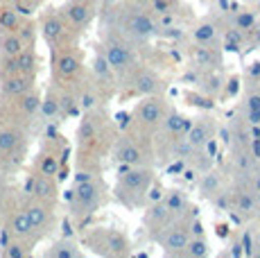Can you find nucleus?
I'll return each mask as SVG.
<instances>
[{
    "label": "nucleus",
    "instance_id": "17",
    "mask_svg": "<svg viewBox=\"0 0 260 258\" xmlns=\"http://www.w3.org/2000/svg\"><path fill=\"white\" fill-rule=\"evenodd\" d=\"M116 158L120 163H127V166H136V163H141L143 154L136 145H132V143H122V145H118V150H116Z\"/></svg>",
    "mask_w": 260,
    "mask_h": 258
},
{
    "label": "nucleus",
    "instance_id": "29",
    "mask_svg": "<svg viewBox=\"0 0 260 258\" xmlns=\"http://www.w3.org/2000/svg\"><path fill=\"white\" fill-rule=\"evenodd\" d=\"M166 125H168V132H172V134H186L190 129V120H186V118L179 116V113H172Z\"/></svg>",
    "mask_w": 260,
    "mask_h": 258
},
{
    "label": "nucleus",
    "instance_id": "48",
    "mask_svg": "<svg viewBox=\"0 0 260 258\" xmlns=\"http://www.w3.org/2000/svg\"><path fill=\"white\" fill-rule=\"evenodd\" d=\"M68 3H77V0H68Z\"/></svg>",
    "mask_w": 260,
    "mask_h": 258
},
{
    "label": "nucleus",
    "instance_id": "27",
    "mask_svg": "<svg viewBox=\"0 0 260 258\" xmlns=\"http://www.w3.org/2000/svg\"><path fill=\"white\" fill-rule=\"evenodd\" d=\"M168 217H170V213H168L166 204H163V200L154 202L152 208H149V213H147V220L152 222V224H161V222H166Z\"/></svg>",
    "mask_w": 260,
    "mask_h": 258
},
{
    "label": "nucleus",
    "instance_id": "38",
    "mask_svg": "<svg viewBox=\"0 0 260 258\" xmlns=\"http://www.w3.org/2000/svg\"><path fill=\"white\" fill-rule=\"evenodd\" d=\"M247 120L251 122V125H260V109H251V111H247Z\"/></svg>",
    "mask_w": 260,
    "mask_h": 258
},
{
    "label": "nucleus",
    "instance_id": "28",
    "mask_svg": "<svg viewBox=\"0 0 260 258\" xmlns=\"http://www.w3.org/2000/svg\"><path fill=\"white\" fill-rule=\"evenodd\" d=\"M39 107H41V98L37 95V93H32V91H27V93H23L21 95V109L25 113H37L39 111Z\"/></svg>",
    "mask_w": 260,
    "mask_h": 258
},
{
    "label": "nucleus",
    "instance_id": "42",
    "mask_svg": "<svg viewBox=\"0 0 260 258\" xmlns=\"http://www.w3.org/2000/svg\"><path fill=\"white\" fill-rule=\"evenodd\" d=\"M240 41H242V34L240 32H226V43H238L240 46Z\"/></svg>",
    "mask_w": 260,
    "mask_h": 258
},
{
    "label": "nucleus",
    "instance_id": "9",
    "mask_svg": "<svg viewBox=\"0 0 260 258\" xmlns=\"http://www.w3.org/2000/svg\"><path fill=\"white\" fill-rule=\"evenodd\" d=\"M66 16H68V21H71V23H75V25H86L88 18H91V5H86L84 0L68 3Z\"/></svg>",
    "mask_w": 260,
    "mask_h": 258
},
{
    "label": "nucleus",
    "instance_id": "13",
    "mask_svg": "<svg viewBox=\"0 0 260 258\" xmlns=\"http://www.w3.org/2000/svg\"><path fill=\"white\" fill-rule=\"evenodd\" d=\"M54 66H57L59 77H73L75 73L79 71V59H77V54H73V52H63L57 57Z\"/></svg>",
    "mask_w": 260,
    "mask_h": 258
},
{
    "label": "nucleus",
    "instance_id": "8",
    "mask_svg": "<svg viewBox=\"0 0 260 258\" xmlns=\"http://www.w3.org/2000/svg\"><path fill=\"white\" fill-rule=\"evenodd\" d=\"M27 46H25L23 39L18 37V32H3V37H0V54H3V57H16Z\"/></svg>",
    "mask_w": 260,
    "mask_h": 258
},
{
    "label": "nucleus",
    "instance_id": "47",
    "mask_svg": "<svg viewBox=\"0 0 260 258\" xmlns=\"http://www.w3.org/2000/svg\"><path fill=\"white\" fill-rule=\"evenodd\" d=\"M256 41L260 43V29H258V34H256Z\"/></svg>",
    "mask_w": 260,
    "mask_h": 258
},
{
    "label": "nucleus",
    "instance_id": "30",
    "mask_svg": "<svg viewBox=\"0 0 260 258\" xmlns=\"http://www.w3.org/2000/svg\"><path fill=\"white\" fill-rule=\"evenodd\" d=\"M256 25V16H253V12H240L236 16V27L240 32H247V29H253Z\"/></svg>",
    "mask_w": 260,
    "mask_h": 258
},
{
    "label": "nucleus",
    "instance_id": "25",
    "mask_svg": "<svg viewBox=\"0 0 260 258\" xmlns=\"http://www.w3.org/2000/svg\"><path fill=\"white\" fill-rule=\"evenodd\" d=\"M206 254H208V245H206V240L199 236V238H192V240H188V245H186V249H183L181 256H188V258H204Z\"/></svg>",
    "mask_w": 260,
    "mask_h": 258
},
{
    "label": "nucleus",
    "instance_id": "26",
    "mask_svg": "<svg viewBox=\"0 0 260 258\" xmlns=\"http://www.w3.org/2000/svg\"><path fill=\"white\" fill-rule=\"evenodd\" d=\"M236 208H238L240 215H253V213H256V208H258V202H256V197H253V195L242 192V195L238 197V202H236Z\"/></svg>",
    "mask_w": 260,
    "mask_h": 258
},
{
    "label": "nucleus",
    "instance_id": "43",
    "mask_svg": "<svg viewBox=\"0 0 260 258\" xmlns=\"http://www.w3.org/2000/svg\"><path fill=\"white\" fill-rule=\"evenodd\" d=\"M149 200H152V204H154V202H161L163 200L161 190H158V188H156V190H152V192H149Z\"/></svg>",
    "mask_w": 260,
    "mask_h": 258
},
{
    "label": "nucleus",
    "instance_id": "14",
    "mask_svg": "<svg viewBox=\"0 0 260 258\" xmlns=\"http://www.w3.org/2000/svg\"><path fill=\"white\" fill-rule=\"evenodd\" d=\"M25 213H27L29 222H32V227H34V231L46 229V224L50 222V213H48V208L43 204H29L27 208H25Z\"/></svg>",
    "mask_w": 260,
    "mask_h": 258
},
{
    "label": "nucleus",
    "instance_id": "37",
    "mask_svg": "<svg viewBox=\"0 0 260 258\" xmlns=\"http://www.w3.org/2000/svg\"><path fill=\"white\" fill-rule=\"evenodd\" d=\"M154 12L156 14H170V3L168 0H154Z\"/></svg>",
    "mask_w": 260,
    "mask_h": 258
},
{
    "label": "nucleus",
    "instance_id": "20",
    "mask_svg": "<svg viewBox=\"0 0 260 258\" xmlns=\"http://www.w3.org/2000/svg\"><path fill=\"white\" fill-rule=\"evenodd\" d=\"M21 27V16L14 7H5L0 9V29L3 32H16Z\"/></svg>",
    "mask_w": 260,
    "mask_h": 258
},
{
    "label": "nucleus",
    "instance_id": "45",
    "mask_svg": "<svg viewBox=\"0 0 260 258\" xmlns=\"http://www.w3.org/2000/svg\"><path fill=\"white\" fill-rule=\"evenodd\" d=\"M192 229H194V233H197V236H202V224H199V222H194V224H192Z\"/></svg>",
    "mask_w": 260,
    "mask_h": 258
},
{
    "label": "nucleus",
    "instance_id": "3",
    "mask_svg": "<svg viewBox=\"0 0 260 258\" xmlns=\"http://www.w3.org/2000/svg\"><path fill=\"white\" fill-rule=\"evenodd\" d=\"M152 186V172L149 170H124L122 172V188L134 195H145Z\"/></svg>",
    "mask_w": 260,
    "mask_h": 258
},
{
    "label": "nucleus",
    "instance_id": "7",
    "mask_svg": "<svg viewBox=\"0 0 260 258\" xmlns=\"http://www.w3.org/2000/svg\"><path fill=\"white\" fill-rule=\"evenodd\" d=\"M138 116H141V120L145 125H158L163 120V104L158 100H154V98H149V100H145L141 104Z\"/></svg>",
    "mask_w": 260,
    "mask_h": 258
},
{
    "label": "nucleus",
    "instance_id": "4",
    "mask_svg": "<svg viewBox=\"0 0 260 258\" xmlns=\"http://www.w3.org/2000/svg\"><path fill=\"white\" fill-rule=\"evenodd\" d=\"M127 29L136 39H149L158 32V25L147 16V14H134V16H129V21H127Z\"/></svg>",
    "mask_w": 260,
    "mask_h": 258
},
{
    "label": "nucleus",
    "instance_id": "36",
    "mask_svg": "<svg viewBox=\"0 0 260 258\" xmlns=\"http://www.w3.org/2000/svg\"><path fill=\"white\" fill-rule=\"evenodd\" d=\"M202 190L206 192V195H211L213 190H217V177H215V175H206V177H204Z\"/></svg>",
    "mask_w": 260,
    "mask_h": 258
},
{
    "label": "nucleus",
    "instance_id": "6",
    "mask_svg": "<svg viewBox=\"0 0 260 258\" xmlns=\"http://www.w3.org/2000/svg\"><path fill=\"white\" fill-rule=\"evenodd\" d=\"M188 240H190V236L183 229H170L166 236L161 238V245L168 254L181 256L183 249H186V245H188Z\"/></svg>",
    "mask_w": 260,
    "mask_h": 258
},
{
    "label": "nucleus",
    "instance_id": "41",
    "mask_svg": "<svg viewBox=\"0 0 260 258\" xmlns=\"http://www.w3.org/2000/svg\"><path fill=\"white\" fill-rule=\"evenodd\" d=\"M251 109H260V95H249L247 98V111Z\"/></svg>",
    "mask_w": 260,
    "mask_h": 258
},
{
    "label": "nucleus",
    "instance_id": "11",
    "mask_svg": "<svg viewBox=\"0 0 260 258\" xmlns=\"http://www.w3.org/2000/svg\"><path fill=\"white\" fill-rule=\"evenodd\" d=\"M211 136H213V129L208 125H204V122L190 125V129H188V145L190 147H202V145H206V143L211 141Z\"/></svg>",
    "mask_w": 260,
    "mask_h": 258
},
{
    "label": "nucleus",
    "instance_id": "16",
    "mask_svg": "<svg viewBox=\"0 0 260 258\" xmlns=\"http://www.w3.org/2000/svg\"><path fill=\"white\" fill-rule=\"evenodd\" d=\"M104 254L111 256H124L127 254V240L120 233H107V240H104Z\"/></svg>",
    "mask_w": 260,
    "mask_h": 258
},
{
    "label": "nucleus",
    "instance_id": "19",
    "mask_svg": "<svg viewBox=\"0 0 260 258\" xmlns=\"http://www.w3.org/2000/svg\"><path fill=\"white\" fill-rule=\"evenodd\" d=\"M9 231H12L14 236H18V238L29 236V233L34 231V227H32V222H29L27 213H25V211L16 213V215L12 217V224H9Z\"/></svg>",
    "mask_w": 260,
    "mask_h": 258
},
{
    "label": "nucleus",
    "instance_id": "44",
    "mask_svg": "<svg viewBox=\"0 0 260 258\" xmlns=\"http://www.w3.org/2000/svg\"><path fill=\"white\" fill-rule=\"evenodd\" d=\"M82 181H91V175H88V172H79V175H77V183H82Z\"/></svg>",
    "mask_w": 260,
    "mask_h": 258
},
{
    "label": "nucleus",
    "instance_id": "12",
    "mask_svg": "<svg viewBox=\"0 0 260 258\" xmlns=\"http://www.w3.org/2000/svg\"><path fill=\"white\" fill-rule=\"evenodd\" d=\"M134 86H136V91L138 93H143V95H152V93H156L158 91V77L154 75V73H149V71H143V73H138L136 79H134Z\"/></svg>",
    "mask_w": 260,
    "mask_h": 258
},
{
    "label": "nucleus",
    "instance_id": "40",
    "mask_svg": "<svg viewBox=\"0 0 260 258\" xmlns=\"http://www.w3.org/2000/svg\"><path fill=\"white\" fill-rule=\"evenodd\" d=\"M79 134H82V138H91L93 136V125L88 120H84V125H82V129H79Z\"/></svg>",
    "mask_w": 260,
    "mask_h": 258
},
{
    "label": "nucleus",
    "instance_id": "35",
    "mask_svg": "<svg viewBox=\"0 0 260 258\" xmlns=\"http://www.w3.org/2000/svg\"><path fill=\"white\" fill-rule=\"evenodd\" d=\"M27 251L23 249V245H18V242H12V245L5 247V256L7 258H23Z\"/></svg>",
    "mask_w": 260,
    "mask_h": 258
},
{
    "label": "nucleus",
    "instance_id": "5",
    "mask_svg": "<svg viewBox=\"0 0 260 258\" xmlns=\"http://www.w3.org/2000/svg\"><path fill=\"white\" fill-rule=\"evenodd\" d=\"M0 88L9 98H21L23 93L32 91V75H7Z\"/></svg>",
    "mask_w": 260,
    "mask_h": 258
},
{
    "label": "nucleus",
    "instance_id": "2",
    "mask_svg": "<svg viewBox=\"0 0 260 258\" xmlns=\"http://www.w3.org/2000/svg\"><path fill=\"white\" fill-rule=\"evenodd\" d=\"M107 61L111 66V71L116 73H122L132 66V52L124 43L120 41H109L107 43Z\"/></svg>",
    "mask_w": 260,
    "mask_h": 258
},
{
    "label": "nucleus",
    "instance_id": "18",
    "mask_svg": "<svg viewBox=\"0 0 260 258\" xmlns=\"http://www.w3.org/2000/svg\"><path fill=\"white\" fill-rule=\"evenodd\" d=\"M29 192H34L39 200H50V197H54V183L48 175H41L32 179V190Z\"/></svg>",
    "mask_w": 260,
    "mask_h": 258
},
{
    "label": "nucleus",
    "instance_id": "34",
    "mask_svg": "<svg viewBox=\"0 0 260 258\" xmlns=\"http://www.w3.org/2000/svg\"><path fill=\"white\" fill-rule=\"evenodd\" d=\"M57 170H59V163H57V158L54 156H46L41 161V175L52 177V175H57Z\"/></svg>",
    "mask_w": 260,
    "mask_h": 258
},
{
    "label": "nucleus",
    "instance_id": "39",
    "mask_svg": "<svg viewBox=\"0 0 260 258\" xmlns=\"http://www.w3.org/2000/svg\"><path fill=\"white\" fill-rule=\"evenodd\" d=\"M79 104H82L84 109H91L95 104V95L93 93H86V95H82V100H79Z\"/></svg>",
    "mask_w": 260,
    "mask_h": 258
},
{
    "label": "nucleus",
    "instance_id": "49",
    "mask_svg": "<svg viewBox=\"0 0 260 258\" xmlns=\"http://www.w3.org/2000/svg\"><path fill=\"white\" fill-rule=\"evenodd\" d=\"M258 240H260V229H258Z\"/></svg>",
    "mask_w": 260,
    "mask_h": 258
},
{
    "label": "nucleus",
    "instance_id": "1",
    "mask_svg": "<svg viewBox=\"0 0 260 258\" xmlns=\"http://www.w3.org/2000/svg\"><path fill=\"white\" fill-rule=\"evenodd\" d=\"M98 197H100V192L93 179L77 183V188H75V213H82V215L91 213L98 206Z\"/></svg>",
    "mask_w": 260,
    "mask_h": 258
},
{
    "label": "nucleus",
    "instance_id": "32",
    "mask_svg": "<svg viewBox=\"0 0 260 258\" xmlns=\"http://www.w3.org/2000/svg\"><path fill=\"white\" fill-rule=\"evenodd\" d=\"M14 9L18 12V16H32L37 9V0H14Z\"/></svg>",
    "mask_w": 260,
    "mask_h": 258
},
{
    "label": "nucleus",
    "instance_id": "15",
    "mask_svg": "<svg viewBox=\"0 0 260 258\" xmlns=\"http://www.w3.org/2000/svg\"><path fill=\"white\" fill-rule=\"evenodd\" d=\"M192 61L197 63L199 68H215L219 63V57L213 52V48L199 46V48H194V52H192Z\"/></svg>",
    "mask_w": 260,
    "mask_h": 258
},
{
    "label": "nucleus",
    "instance_id": "22",
    "mask_svg": "<svg viewBox=\"0 0 260 258\" xmlns=\"http://www.w3.org/2000/svg\"><path fill=\"white\" fill-rule=\"evenodd\" d=\"M192 34L199 46H213L215 39H217V27H215L213 23H202Z\"/></svg>",
    "mask_w": 260,
    "mask_h": 258
},
{
    "label": "nucleus",
    "instance_id": "46",
    "mask_svg": "<svg viewBox=\"0 0 260 258\" xmlns=\"http://www.w3.org/2000/svg\"><path fill=\"white\" fill-rule=\"evenodd\" d=\"M251 73H253V75H260V63H253V68H251Z\"/></svg>",
    "mask_w": 260,
    "mask_h": 258
},
{
    "label": "nucleus",
    "instance_id": "10",
    "mask_svg": "<svg viewBox=\"0 0 260 258\" xmlns=\"http://www.w3.org/2000/svg\"><path fill=\"white\" fill-rule=\"evenodd\" d=\"M41 34L48 43H57L63 34V21L59 16H46L41 23Z\"/></svg>",
    "mask_w": 260,
    "mask_h": 258
},
{
    "label": "nucleus",
    "instance_id": "24",
    "mask_svg": "<svg viewBox=\"0 0 260 258\" xmlns=\"http://www.w3.org/2000/svg\"><path fill=\"white\" fill-rule=\"evenodd\" d=\"M48 256H52V258H79V251L71 240H61L48 251Z\"/></svg>",
    "mask_w": 260,
    "mask_h": 258
},
{
    "label": "nucleus",
    "instance_id": "33",
    "mask_svg": "<svg viewBox=\"0 0 260 258\" xmlns=\"http://www.w3.org/2000/svg\"><path fill=\"white\" fill-rule=\"evenodd\" d=\"M41 113L46 118H54L57 116L59 111H61V109H59V100H54V98H46V100H41Z\"/></svg>",
    "mask_w": 260,
    "mask_h": 258
},
{
    "label": "nucleus",
    "instance_id": "31",
    "mask_svg": "<svg viewBox=\"0 0 260 258\" xmlns=\"http://www.w3.org/2000/svg\"><path fill=\"white\" fill-rule=\"evenodd\" d=\"M93 71H95V75L98 77H102V79H107L109 75H111V66H109V61H107V57H95V61H93Z\"/></svg>",
    "mask_w": 260,
    "mask_h": 258
},
{
    "label": "nucleus",
    "instance_id": "23",
    "mask_svg": "<svg viewBox=\"0 0 260 258\" xmlns=\"http://www.w3.org/2000/svg\"><path fill=\"white\" fill-rule=\"evenodd\" d=\"M163 204H166L170 215H179V213L186 211V197H183V192L172 190V192H168V195L163 197Z\"/></svg>",
    "mask_w": 260,
    "mask_h": 258
},
{
    "label": "nucleus",
    "instance_id": "21",
    "mask_svg": "<svg viewBox=\"0 0 260 258\" xmlns=\"http://www.w3.org/2000/svg\"><path fill=\"white\" fill-rule=\"evenodd\" d=\"M21 143V134L16 129H0V152L3 154H9L14 152Z\"/></svg>",
    "mask_w": 260,
    "mask_h": 258
}]
</instances>
